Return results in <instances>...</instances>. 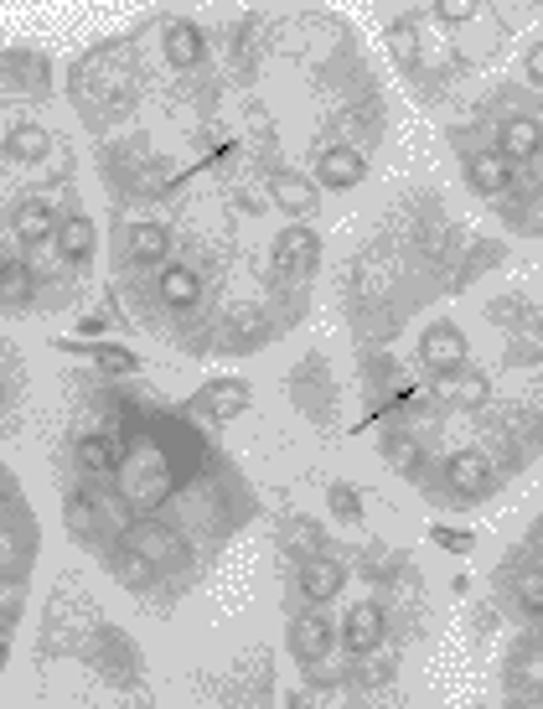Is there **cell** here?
<instances>
[{
    "instance_id": "obj_1",
    "label": "cell",
    "mask_w": 543,
    "mask_h": 709,
    "mask_svg": "<svg viewBox=\"0 0 543 709\" xmlns=\"http://www.w3.org/2000/svg\"><path fill=\"white\" fill-rule=\"evenodd\" d=\"M192 410L208 414V420H238V414L249 410V383L244 378H217V383H208L192 399Z\"/></svg>"
},
{
    "instance_id": "obj_2",
    "label": "cell",
    "mask_w": 543,
    "mask_h": 709,
    "mask_svg": "<svg viewBox=\"0 0 543 709\" xmlns=\"http://www.w3.org/2000/svg\"><path fill=\"white\" fill-rule=\"evenodd\" d=\"M331 637H337V631H331V622L321 616V611H300V616L291 622V648H295L300 663H321V658L331 652Z\"/></svg>"
},
{
    "instance_id": "obj_3",
    "label": "cell",
    "mask_w": 543,
    "mask_h": 709,
    "mask_svg": "<svg viewBox=\"0 0 543 709\" xmlns=\"http://www.w3.org/2000/svg\"><path fill=\"white\" fill-rule=\"evenodd\" d=\"M420 357H425L435 374H461V368H465V336H461V327H429L425 342H420Z\"/></svg>"
},
{
    "instance_id": "obj_4",
    "label": "cell",
    "mask_w": 543,
    "mask_h": 709,
    "mask_svg": "<svg viewBox=\"0 0 543 709\" xmlns=\"http://www.w3.org/2000/svg\"><path fill=\"white\" fill-rule=\"evenodd\" d=\"M270 198L280 202L285 213L310 217V213H316V202H321V192H316V181L300 177V172H274V177H270Z\"/></svg>"
},
{
    "instance_id": "obj_5",
    "label": "cell",
    "mask_w": 543,
    "mask_h": 709,
    "mask_svg": "<svg viewBox=\"0 0 543 709\" xmlns=\"http://www.w3.org/2000/svg\"><path fill=\"white\" fill-rule=\"evenodd\" d=\"M342 642L352 652H373L383 642V606H373V601H357L347 611V622H342Z\"/></svg>"
},
{
    "instance_id": "obj_6",
    "label": "cell",
    "mask_w": 543,
    "mask_h": 709,
    "mask_svg": "<svg viewBox=\"0 0 543 709\" xmlns=\"http://www.w3.org/2000/svg\"><path fill=\"white\" fill-rule=\"evenodd\" d=\"M446 476H450V493L461 497H482L492 487V466H486L482 451H456L446 461Z\"/></svg>"
},
{
    "instance_id": "obj_7",
    "label": "cell",
    "mask_w": 543,
    "mask_h": 709,
    "mask_svg": "<svg viewBox=\"0 0 543 709\" xmlns=\"http://www.w3.org/2000/svg\"><path fill=\"white\" fill-rule=\"evenodd\" d=\"M316 177L327 181V187H357V181L368 177V161L357 156L352 145H331L316 156Z\"/></svg>"
},
{
    "instance_id": "obj_8",
    "label": "cell",
    "mask_w": 543,
    "mask_h": 709,
    "mask_svg": "<svg viewBox=\"0 0 543 709\" xmlns=\"http://www.w3.org/2000/svg\"><path fill=\"white\" fill-rule=\"evenodd\" d=\"M435 394L446 399V404H461V410H482L486 399H492V378L476 374V368H461V374H446L435 383Z\"/></svg>"
},
{
    "instance_id": "obj_9",
    "label": "cell",
    "mask_w": 543,
    "mask_h": 709,
    "mask_svg": "<svg viewBox=\"0 0 543 709\" xmlns=\"http://www.w3.org/2000/svg\"><path fill=\"white\" fill-rule=\"evenodd\" d=\"M52 244H58V255L68 259V264H88V255H94V217H88V213H68L58 223Z\"/></svg>"
},
{
    "instance_id": "obj_10",
    "label": "cell",
    "mask_w": 543,
    "mask_h": 709,
    "mask_svg": "<svg viewBox=\"0 0 543 709\" xmlns=\"http://www.w3.org/2000/svg\"><path fill=\"white\" fill-rule=\"evenodd\" d=\"M497 156L512 166V161H533L539 156V119L533 115H512L503 125V140H497Z\"/></svg>"
},
{
    "instance_id": "obj_11",
    "label": "cell",
    "mask_w": 543,
    "mask_h": 709,
    "mask_svg": "<svg viewBox=\"0 0 543 709\" xmlns=\"http://www.w3.org/2000/svg\"><path fill=\"white\" fill-rule=\"evenodd\" d=\"M155 291L166 296V306L187 311V306H197V300H202V275H197V270H187V264H161Z\"/></svg>"
},
{
    "instance_id": "obj_12",
    "label": "cell",
    "mask_w": 543,
    "mask_h": 709,
    "mask_svg": "<svg viewBox=\"0 0 543 709\" xmlns=\"http://www.w3.org/2000/svg\"><path fill=\"white\" fill-rule=\"evenodd\" d=\"M125 249H130V259H140V264H161V259L172 255V234H166V223H130V238H125Z\"/></svg>"
},
{
    "instance_id": "obj_13",
    "label": "cell",
    "mask_w": 543,
    "mask_h": 709,
    "mask_svg": "<svg viewBox=\"0 0 543 709\" xmlns=\"http://www.w3.org/2000/svg\"><path fill=\"white\" fill-rule=\"evenodd\" d=\"M202 52H208V37L197 32L192 21H172V26H166V62H172V68H197Z\"/></svg>"
},
{
    "instance_id": "obj_14",
    "label": "cell",
    "mask_w": 543,
    "mask_h": 709,
    "mask_svg": "<svg viewBox=\"0 0 543 709\" xmlns=\"http://www.w3.org/2000/svg\"><path fill=\"white\" fill-rule=\"evenodd\" d=\"M465 177H471V187H476V192L497 198V192H507V187H512V166H507L497 151H476V156H471V166H465Z\"/></svg>"
},
{
    "instance_id": "obj_15",
    "label": "cell",
    "mask_w": 543,
    "mask_h": 709,
    "mask_svg": "<svg viewBox=\"0 0 543 709\" xmlns=\"http://www.w3.org/2000/svg\"><path fill=\"white\" fill-rule=\"evenodd\" d=\"M316 255H321V244H316V234H306V228H285V234L274 238V270H280V275L291 270V259L300 270H310Z\"/></svg>"
},
{
    "instance_id": "obj_16",
    "label": "cell",
    "mask_w": 543,
    "mask_h": 709,
    "mask_svg": "<svg viewBox=\"0 0 543 709\" xmlns=\"http://www.w3.org/2000/svg\"><path fill=\"white\" fill-rule=\"evenodd\" d=\"M342 580H347V575H342L337 559H310L306 570H300V591H306V601L321 606V601H331V595L342 591Z\"/></svg>"
},
{
    "instance_id": "obj_17",
    "label": "cell",
    "mask_w": 543,
    "mask_h": 709,
    "mask_svg": "<svg viewBox=\"0 0 543 709\" xmlns=\"http://www.w3.org/2000/svg\"><path fill=\"white\" fill-rule=\"evenodd\" d=\"M130 544H135L140 554H145V559H151V565H181V559H187V550H181V539H176L172 529H140L135 539H130Z\"/></svg>"
},
{
    "instance_id": "obj_18",
    "label": "cell",
    "mask_w": 543,
    "mask_h": 709,
    "mask_svg": "<svg viewBox=\"0 0 543 709\" xmlns=\"http://www.w3.org/2000/svg\"><path fill=\"white\" fill-rule=\"evenodd\" d=\"M11 228H16V238L21 244H32V249H37L42 238L58 234V223H52V208H47V202H21L16 217H11Z\"/></svg>"
},
{
    "instance_id": "obj_19",
    "label": "cell",
    "mask_w": 543,
    "mask_h": 709,
    "mask_svg": "<svg viewBox=\"0 0 543 709\" xmlns=\"http://www.w3.org/2000/svg\"><path fill=\"white\" fill-rule=\"evenodd\" d=\"M109 570L119 575V580H125V586H151V575H155V565L151 559H145V554L135 550V544H130V539H125V544H119V550H109Z\"/></svg>"
},
{
    "instance_id": "obj_20",
    "label": "cell",
    "mask_w": 543,
    "mask_h": 709,
    "mask_svg": "<svg viewBox=\"0 0 543 709\" xmlns=\"http://www.w3.org/2000/svg\"><path fill=\"white\" fill-rule=\"evenodd\" d=\"M52 151V135L42 130V125H16L11 135H5V156L11 161H42Z\"/></svg>"
},
{
    "instance_id": "obj_21",
    "label": "cell",
    "mask_w": 543,
    "mask_h": 709,
    "mask_svg": "<svg viewBox=\"0 0 543 709\" xmlns=\"http://www.w3.org/2000/svg\"><path fill=\"white\" fill-rule=\"evenodd\" d=\"M115 440H109V435H83V440H78V466H83V472H94V476H109L115 472Z\"/></svg>"
},
{
    "instance_id": "obj_22",
    "label": "cell",
    "mask_w": 543,
    "mask_h": 709,
    "mask_svg": "<svg viewBox=\"0 0 543 709\" xmlns=\"http://www.w3.org/2000/svg\"><path fill=\"white\" fill-rule=\"evenodd\" d=\"M26 291H32V270H26V264H16V259H11V264H0V300H21Z\"/></svg>"
},
{
    "instance_id": "obj_23",
    "label": "cell",
    "mask_w": 543,
    "mask_h": 709,
    "mask_svg": "<svg viewBox=\"0 0 543 709\" xmlns=\"http://www.w3.org/2000/svg\"><path fill=\"white\" fill-rule=\"evenodd\" d=\"M518 606H523L528 616H539V611H543V580H539V570H523V575H518Z\"/></svg>"
},
{
    "instance_id": "obj_24",
    "label": "cell",
    "mask_w": 543,
    "mask_h": 709,
    "mask_svg": "<svg viewBox=\"0 0 543 709\" xmlns=\"http://www.w3.org/2000/svg\"><path fill=\"white\" fill-rule=\"evenodd\" d=\"M94 357H98V368H104V374H135V368H140V357L125 353V347H94Z\"/></svg>"
},
{
    "instance_id": "obj_25",
    "label": "cell",
    "mask_w": 543,
    "mask_h": 709,
    "mask_svg": "<svg viewBox=\"0 0 543 709\" xmlns=\"http://www.w3.org/2000/svg\"><path fill=\"white\" fill-rule=\"evenodd\" d=\"M435 16L450 21V26H461V21L476 16V5H471V0H440V5H435Z\"/></svg>"
},
{
    "instance_id": "obj_26",
    "label": "cell",
    "mask_w": 543,
    "mask_h": 709,
    "mask_svg": "<svg viewBox=\"0 0 543 709\" xmlns=\"http://www.w3.org/2000/svg\"><path fill=\"white\" fill-rule=\"evenodd\" d=\"M435 544H440V550H450V554H465L476 539H471V533H461V529H435Z\"/></svg>"
},
{
    "instance_id": "obj_27",
    "label": "cell",
    "mask_w": 543,
    "mask_h": 709,
    "mask_svg": "<svg viewBox=\"0 0 543 709\" xmlns=\"http://www.w3.org/2000/svg\"><path fill=\"white\" fill-rule=\"evenodd\" d=\"M331 503H337V512H342V518H357V493H352V487H342V482H337V487H331Z\"/></svg>"
},
{
    "instance_id": "obj_28",
    "label": "cell",
    "mask_w": 543,
    "mask_h": 709,
    "mask_svg": "<svg viewBox=\"0 0 543 709\" xmlns=\"http://www.w3.org/2000/svg\"><path fill=\"white\" fill-rule=\"evenodd\" d=\"M523 73H528V83H543V47H528L523 52Z\"/></svg>"
},
{
    "instance_id": "obj_29",
    "label": "cell",
    "mask_w": 543,
    "mask_h": 709,
    "mask_svg": "<svg viewBox=\"0 0 543 709\" xmlns=\"http://www.w3.org/2000/svg\"><path fill=\"white\" fill-rule=\"evenodd\" d=\"M383 451H388V461H393V466H409V440H399V435H388V440H383Z\"/></svg>"
},
{
    "instance_id": "obj_30",
    "label": "cell",
    "mask_w": 543,
    "mask_h": 709,
    "mask_svg": "<svg viewBox=\"0 0 543 709\" xmlns=\"http://www.w3.org/2000/svg\"><path fill=\"white\" fill-rule=\"evenodd\" d=\"M0 611H5V616H16V611H21V591H16V586H0Z\"/></svg>"
}]
</instances>
